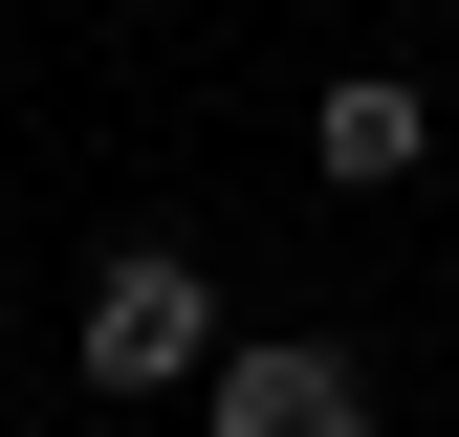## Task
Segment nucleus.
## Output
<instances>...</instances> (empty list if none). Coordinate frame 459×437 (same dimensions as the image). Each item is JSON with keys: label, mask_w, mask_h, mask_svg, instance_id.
<instances>
[{"label": "nucleus", "mask_w": 459, "mask_h": 437, "mask_svg": "<svg viewBox=\"0 0 459 437\" xmlns=\"http://www.w3.org/2000/svg\"><path fill=\"white\" fill-rule=\"evenodd\" d=\"M416 153H437V88H394V66H351V88L307 109V176H351V197H394Z\"/></svg>", "instance_id": "obj_3"}, {"label": "nucleus", "mask_w": 459, "mask_h": 437, "mask_svg": "<svg viewBox=\"0 0 459 437\" xmlns=\"http://www.w3.org/2000/svg\"><path fill=\"white\" fill-rule=\"evenodd\" d=\"M197 437H372V372L328 350V328H241V350L197 372Z\"/></svg>", "instance_id": "obj_2"}, {"label": "nucleus", "mask_w": 459, "mask_h": 437, "mask_svg": "<svg viewBox=\"0 0 459 437\" xmlns=\"http://www.w3.org/2000/svg\"><path fill=\"white\" fill-rule=\"evenodd\" d=\"M66 350H88V394H197V372L241 350V328H219V285H197L176 241H109V262H88V328H66Z\"/></svg>", "instance_id": "obj_1"}]
</instances>
